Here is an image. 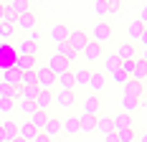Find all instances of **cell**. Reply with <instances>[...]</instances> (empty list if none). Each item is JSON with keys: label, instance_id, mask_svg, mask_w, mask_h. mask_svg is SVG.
<instances>
[{"label": "cell", "instance_id": "6da1fadb", "mask_svg": "<svg viewBox=\"0 0 147 142\" xmlns=\"http://www.w3.org/2000/svg\"><path fill=\"white\" fill-rule=\"evenodd\" d=\"M18 64V48L10 43H0V71H8Z\"/></svg>", "mask_w": 147, "mask_h": 142}, {"label": "cell", "instance_id": "7a4b0ae2", "mask_svg": "<svg viewBox=\"0 0 147 142\" xmlns=\"http://www.w3.org/2000/svg\"><path fill=\"white\" fill-rule=\"evenodd\" d=\"M56 84V76L51 74L48 66H36V86L41 91H51V86Z\"/></svg>", "mask_w": 147, "mask_h": 142}, {"label": "cell", "instance_id": "3957f363", "mask_svg": "<svg viewBox=\"0 0 147 142\" xmlns=\"http://www.w3.org/2000/svg\"><path fill=\"white\" fill-rule=\"evenodd\" d=\"M89 41H91V36H89L86 30L81 28H71V36H69V46H71L76 53H81L84 48L89 46Z\"/></svg>", "mask_w": 147, "mask_h": 142}, {"label": "cell", "instance_id": "277c9868", "mask_svg": "<svg viewBox=\"0 0 147 142\" xmlns=\"http://www.w3.org/2000/svg\"><path fill=\"white\" fill-rule=\"evenodd\" d=\"M109 38H112V26H109V23H104V20L94 23V28H91V41L99 43V46H104Z\"/></svg>", "mask_w": 147, "mask_h": 142}, {"label": "cell", "instance_id": "5b68a950", "mask_svg": "<svg viewBox=\"0 0 147 142\" xmlns=\"http://www.w3.org/2000/svg\"><path fill=\"white\" fill-rule=\"evenodd\" d=\"M48 69H51V74L59 79L61 74H66V71H71V64L66 61L63 56H59V53H51V58H48V64H46Z\"/></svg>", "mask_w": 147, "mask_h": 142}, {"label": "cell", "instance_id": "8992f818", "mask_svg": "<svg viewBox=\"0 0 147 142\" xmlns=\"http://www.w3.org/2000/svg\"><path fill=\"white\" fill-rule=\"evenodd\" d=\"M69 36H71V28H69L66 23H53V26H51V41H53V46L69 43Z\"/></svg>", "mask_w": 147, "mask_h": 142}, {"label": "cell", "instance_id": "52a82bcc", "mask_svg": "<svg viewBox=\"0 0 147 142\" xmlns=\"http://www.w3.org/2000/svg\"><path fill=\"white\" fill-rule=\"evenodd\" d=\"M99 109H102V99L96 94H89L86 99L81 101V114H91V117H99Z\"/></svg>", "mask_w": 147, "mask_h": 142}, {"label": "cell", "instance_id": "ba28073f", "mask_svg": "<svg viewBox=\"0 0 147 142\" xmlns=\"http://www.w3.org/2000/svg\"><path fill=\"white\" fill-rule=\"evenodd\" d=\"M96 122H99V117L79 114V132H81V135H91V132H96Z\"/></svg>", "mask_w": 147, "mask_h": 142}, {"label": "cell", "instance_id": "9c48e42d", "mask_svg": "<svg viewBox=\"0 0 147 142\" xmlns=\"http://www.w3.org/2000/svg\"><path fill=\"white\" fill-rule=\"evenodd\" d=\"M41 132H43L46 137H51V140H53V137L61 132V119H56V117H51V114H48V119H46V124H43Z\"/></svg>", "mask_w": 147, "mask_h": 142}, {"label": "cell", "instance_id": "30bf717a", "mask_svg": "<svg viewBox=\"0 0 147 142\" xmlns=\"http://www.w3.org/2000/svg\"><path fill=\"white\" fill-rule=\"evenodd\" d=\"M122 97H129V99H142V84H137V81H127L124 89H122Z\"/></svg>", "mask_w": 147, "mask_h": 142}, {"label": "cell", "instance_id": "8fae6325", "mask_svg": "<svg viewBox=\"0 0 147 142\" xmlns=\"http://www.w3.org/2000/svg\"><path fill=\"white\" fill-rule=\"evenodd\" d=\"M36 23H38L36 13H26V15H18V23H15V28H23V30H36Z\"/></svg>", "mask_w": 147, "mask_h": 142}, {"label": "cell", "instance_id": "7c38bea8", "mask_svg": "<svg viewBox=\"0 0 147 142\" xmlns=\"http://www.w3.org/2000/svg\"><path fill=\"white\" fill-rule=\"evenodd\" d=\"M36 135H38V129L33 127L30 122H18V137H20V140L30 142L33 137H36Z\"/></svg>", "mask_w": 147, "mask_h": 142}, {"label": "cell", "instance_id": "4fadbf2b", "mask_svg": "<svg viewBox=\"0 0 147 142\" xmlns=\"http://www.w3.org/2000/svg\"><path fill=\"white\" fill-rule=\"evenodd\" d=\"M112 122H114V132H122V129H129L132 127V117L129 114H124V112H119L112 117Z\"/></svg>", "mask_w": 147, "mask_h": 142}, {"label": "cell", "instance_id": "5bb4252c", "mask_svg": "<svg viewBox=\"0 0 147 142\" xmlns=\"http://www.w3.org/2000/svg\"><path fill=\"white\" fill-rule=\"evenodd\" d=\"M61 129L66 135H79V114H69L63 122H61Z\"/></svg>", "mask_w": 147, "mask_h": 142}, {"label": "cell", "instance_id": "9a60e30c", "mask_svg": "<svg viewBox=\"0 0 147 142\" xmlns=\"http://www.w3.org/2000/svg\"><path fill=\"white\" fill-rule=\"evenodd\" d=\"M53 53H59V56H63L66 61H69V64H71V61H76V56H79V53L74 51V48L69 46V43H59V46H53Z\"/></svg>", "mask_w": 147, "mask_h": 142}, {"label": "cell", "instance_id": "2e32d148", "mask_svg": "<svg viewBox=\"0 0 147 142\" xmlns=\"http://www.w3.org/2000/svg\"><path fill=\"white\" fill-rule=\"evenodd\" d=\"M117 58L119 61H132L134 58V43H119L117 46Z\"/></svg>", "mask_w": 147, "mask_h": 142}, {"label": "cell", "instance_id": "e0dca14e", "mask_svg": "<svg viewBox=\"0 0 147 142\" xmlns=\"http://www.w3.org/2000/svg\"><path fill=\"white\" fill-rule=\"evenodd\" d=\"M15 69L20 71V74H26V71H36V56H18Z\"/></svg>", "mask_w": 147, "mask_h": 142}, {"label": "cell", "instance_id": "ac0fdd59", "mask_svg": "<svg viewBox=\"0 0 147 142\" xmlns=\"http://www.w3.org/2000/svg\"><path fill=\"white\" fill-rule=\"evenodd\" d=\"M56 104H59V107H63V109H71L74 104H76L74 91H59V94H56Z\"/></svg>", "mask_w": 147, "mask_h": 142}, {"label": "cell", "instance_id": "d6986e66", "mask_svg": "<svg viewBox=\"0 0 147 142\" xmlns=\"http://www.w3.org/2000/svg\"><path fill=\"white\" fill-rule=\"evenodd\" d=\"M142 33H145V23H142V20H132V23L127 26V36H129L132 41H140Z\"/></svg>", "mask_w": 147, "mask_h": 142}, {"label": "cell", "instance_id": "ffe728a7", "mask_svg": "<svg viewBox=\"0 0 147 142\" xmlns=\"http://www.w3.org/2000/svg\"><path fill=\"white\" fill-rule=\"evenodd\" d=\"M56 84L61 86V91H71L76 81H74V71H66V74H61L59 79H56Z\"/></svg>", "mask_w": 147, "mask_h": 142}, {"label": "cell", "instance_id": "44dd1931", "mask_svg": "<svg viewBox=\"0 0 147 142\" xmlns=\"http://www.w3.org/2000/svg\"><path fill=\"white\" fill-rule=\"evenodd\" d=\"M104 84H107V81H104V76H102V74L91 71V79H89V89H91V94H96V97H99V91L104 89Z\"/></svg>", "mask_w": 147, "mask_h": 142}, {"label": "cell", "instance_id": "7402d4cb", "mask_svg": "<svg viewBox=\"0 0 147 142\" xmlns=\"http://www.w3.org/2000/svg\"><path fill=\"white\" fill-rule=\"evenodd\" d=\"M145 76H147V64L142 61V58H137V61H134V74L129 76V79L137 81V84H142V79H145Z\"/></svg>", "mask_w": 147, "mask_h": 142}, {"label": "cell", "instance_id": "603a6c76", "mask_svg": "<svg viewBox=\"0 0 147 142\" xmlns=\"http://www.w3.org/2000/svg\"><path fill=\"white\" fill-rule=\"evenodd\" d=\"M81 53H84L86 61H96V58L102 56V46H99V43H94V41H89V46L81 51Z\"/></svg>", "mask_w": 147, "mask_h": 142}, {"label": "cell", "instance_id": "cb8c5ba5", "mask_svg": "<svg viewBox=\"0 0 147 142\" xmlns=\"http://www.w3.org/2000/svg\"><path fill=\"white\" fill-rule=\"evenodd\" d=\"M3 81L8 86H20V71L15 69V66L8 69V71H3Z\"/></svg>", "mask_w": 147, "mask_h": 142}, {"label": "cell", "instance_id": "d4e9b609", "mask_svg": "<svg viewBox=\"0 0 147 142\" xmlns=\"http://www.w3.org/2000/svg\"><path fill=\"white\" fill-rule=\"evenodd\" d=\"M51 101H53V94H51V91H38V99H36L38 112H46V109L51 107Z\"/></svg>", "mask_w": 147, "mask_h": 142}, {"label": "cell", "instance_id": "484cf974", "mask_svg": "<svg viewBox=\"0 0 147 142\" xmlns=\"http://www.w3.org/2000/svg\"><path fill=\"white\" fill-rule=\"evenodd\" d=\"M36 51H38V46L26 38V41H20V48H18V56H36Z\"/></svg>", "mask_w": 147, "mask_h": 142}, {"label": "cell", "instance_id": "4316f807", "mask_svg": "<svg viewBox=\"0 0 147 142\" xmlns=\"http://www.w3.org/2000/svg\"><path fill=\"white\" fill-rule=\"evenodd\" d=\"M38 86H20V101H36L38 99Z\"/></svg>", "mask_w": 147, "mask_h": 142}, {"label": "cell", "instance_id": "83f0119b", "mask_svg": "<svg viewBox=\"0 0 147 142\" xmlns=\"http://www.w3.org/2000/svg\"><path fill=\"white\" fill-rule=\"evenodd\" d=\"M96 132H102V135L114 132V122H112V117H99V122H96Z\"/></svg>", "mask_w": 147, "mask_h": 142}, {"label": "cell", "instance_id": "f1b7e54d", "mask_svg": "<svg viewBox=\"0 0 147 142\" xmlns=\"http://www.w3.org/2000/svg\"><path fill=\"white\" fill-rule=\"evenodd\" d=\"M3 132H5V140L10 142L18 137V122H13V119H8V122H3Z\"/></svg>", "mask_w": 147, "mask_h": 142}, {"label": "cell", "instance_id": "f546056e", "mask_svg": "<svg viewBox=\"0 0 147 142\" xmlns=\"http://www.w3.org/2000/svg\"><path fill=\"white\" fill-rule=\"evenodd\" d=\"M122 69V61L117 58V53H112V56L104 58V71H109V74H114V71Z\"/></svg>", "mask_w": 147, "mask_h": 142}, {"label": "cell", "instance_id": "4dcf8cb0", "mask_svg": "<svg viewBox=\"0 0 147 142\" xmlns=\"http://www.w3.org/2000/svg\"><path fill=\"white\" fill-rule=\"evenodd\" d=\"M5 5H10L18 15H26V13H30V3L28 0H13V3H5Z\"/></svg>", "mask_w": 147, "mask_h": 142}, {"label": "cell", "instance_id": "1f68e13d", "mask_svg": "<svg viewBox=\"0 0 147 142\" xmlns=\"http://www.w3.org/2000/svg\"><path fill=\"white\" fill-rule=\"evenodd\" d=\"M46 119H48V112H36V114H33V117H28V122H30V124H33V127H36V129H38V132L43 129Z\"/></svg>", "mask_w": 147, "mask_h": 142}, {"label": "cell", "instance_id": "d6a6232c", "mask_svg": "<svg viewBox=\"0 0 147 142\" xmlns=\"http://www.w3.org/2000/svg\"><path fill=\"white\" fill-rule=\"evenodd\" d=\"M89 79H91V71H89V69H79V71H74V81H76V84L89 86Z\"/></svg>", "mask_w": 147, "mask_h": 142}, {"label": "cell", "instance_id": "836d02e7", "mask_svg": "<svg viewBox=\"0 0 147 142\" xmlns=\"http://www.w3.org/2000/svg\"><path fill=\"white\" fill-rule=\"evenodd\" d=\"M137 107H140V99H129V97H122V112H124V114H132Z\"/></svg>", "mask_w": 147, "mask_h": 142}, {"label": "cell", "instance_id": "e575fe53", "mask_svg": "<svg viewBox=\"0 0 147 142\" xmlns=\"http://www.w3.org/2000/svg\"><path fill=\"white\" fill-rule=\"evenodd\" d=\"M15 36V26H8V23H0V41H8Z\"/></svg>", "mask_w": 147, "mask_h": 142}, {"label": "cell", "instance_id": "d590c367", "mask_svg": "<svg viewBox=\"0 0 147 142\" xmlns=\"http://www.w3.org/2000/svg\"><path fill=\"white\" fill-rule=\"evenodd\" d=\"M18 107H20V112H23V114H28V117H33V114L38 112V107H36V101H20Z\"/></svg>", "mask_w": 147, "mask_h": 142}, {"label": "cell", "instance_id": "8d00e7d4", "mask_svg": "<svg viewBox=\"0 0 147 142\" xmlns=\"http://www.w3.org/2000/svg\"><path fill=\"white\" fill-rule=\"evenodd\" d=\"M20 86H36V71L20 74Z\"/></svg>", "mask_w": 147, "mask_h": 142}, {"label": "cell", "instance_id": "74e56055", "mask_svg": "<svg viewBox=\"0 0 147 142\" xmlns=\"http://www.w3.org/2000/svg\"><path fill=\"white\" fill-rule=\"evenodd\" d=\"M117 135H119V142H134V140H137V132H134L132 127L122 129V132H117Z\"/></svg>", "mask_w": 147, "mask_h": 142}, {"label": "cell", "instance_id": "f35d334b", "mask_svg": "<svg viewBox=\"0 0 147 142\" xmlns=\"http://www.w3.org/2000/svg\"><path fill=\"white\" fill-rule=\"evenodd\" d=\"M94 13L99 15V18L109 15V8H107V0H96V3H94Z\"/></svg>", "mask_w": 147, "mask_h": 142}, {"label": "cell", "instance_id": "ab89813d", "mask_svg": "<svg viewBox=\"0 0 147 142\" xmlns=\"http://www.w3.org/2000/svg\"><path fill=\"white\" fill-rule=\"evenodd\" d=\"M5 23H8V26H15V23H18V13H15L10 5H5Z\"/></svg>", "mask_w": 147, "mask_h": 142}, {"label": "cell", "instance_id": "60d3db41", "mask_svg": "<svg viewBox=\"0 0 147 142\" xmlns=\"http://www.w3.org/2000/svg\"><path fill=\"white\" fill-rule=\"evenodd\" d=\"M15 109V101L13 99H0V112L3 114H10Z\"/></svg>", "mask_w": 147, "mask_h": 142}, {"label": "cell", "instance_id": "b9f144b4", "mask_svg": "<svg viewBox=\"0 0 147 142\" xmlns=\"http://www.w3.org/2000/svg\"><path fill=\"white\" fill-rule=\"evenodd\" d=\"M112 79H114V84H119L122 89H124V84L129 81V76H127V74H122V71H114V74H112Z\"/></svg>", "mask_w": 147, "mask_h": 142}, {"label": "cell", "instance_id": "7bdbcfd3", "mask_svg": "<svg viewBox=\"0 0 147 142\" xmlns=\"http://www.w3.org/2000/svg\"><path fill=\"white\" fill-rule=\"evenodd\" d=\"M134 61H137V58H132V61H122V74H127V76H132L134 74Z\"/></svg>", "mask_w": 147, "mask_h": 142}, {"label": "cell", "instance_id": "ee69618b", "mask_svg": "<svg viewBox=\"0 0 147 142\" xmlns=\"http://www.w3.org/2000/svg\"><path fill=\"white\" fill-rule=\"evenodd\" d=\"M107 8H109V15H114L119 10V0H107Z\"/></svg>", "mask_w": 147, "mask_h": 142}, {"label": "cell", "instance_id": "f6af8a7d", "mask_svg": "<svg viewBox=\"0 0 147 142\" xmlns=\"http://www.w3.org/2000/svg\"><path fill=\"white\" fill-rule=\"evenodd\" d=\"M30 41L36 43V46L41 43V30H38V28H36V30H30Z\"/></svg>", "mask_w": 147, "mask_h": 142}, {"label": "cell", "instance_id": "bcb514c9", "mask_svg": "<svg viewBox=\"0 0 147 142\" xmlns=\"http://www.w3.org/2000/svg\"><path fill=\"white\" fill-rule=\"evenodd\" d=\"M104 142H119V135L117 132H109V135H104Z\"/></svg>", "mask_w": 147, "mask_h": 142}, {"label": "cell", "instance_id": "7dc6e473", "mask_svg": "<svg viewBox=\"0 0 147 142\" xmlns=\"http://www.w3.org/2000/svg\"><path fill=\"white\" fill-rule=\"evenodd\" d=\"M137 20L147 23V3H142V10H140V18H137Z\"/></svg>", "mask_w": 147, "mask_h": 142}, {"label": "cell", "instance_id": "c3c4849f", "mask_svg": "<svg viewBox=\"0 0 147 142\" xmlns=\"http://www.w3.org/2000/svg\"><path fill=\"white\" fill-rule=\"evenodd\" d=\"M30 142H51V137H46L43 132H38V135H36V137H33Z\"/></svg>", "mask_w": 147, "mask_h": 142}, {"label": "cell", "instance_id": "681fc988", "mask_svg": "<svg viewBox=\"0 0 147 142\" xmlns=\"http://www.w3.org/2000/svg\"><path fill=\"white\" fill-rule=\"evenodd\" d=\"M0 23H5V3H0Z\"/></svg>", "mask_w": 147, "mask_h": 142}, {"label": "cell", "instance_id": "f907efd6", "mask_svg": "<svg viewBox=\"0 0 147 142\" xmlns=\"http://www.w3.org/2000/svg\"><path fill=\"white\" fill-rule=\"evenodd\" d=\"M140 41H142V46H145V48H147V30H145V33H142V38H140Z\"/></svg>", "mask_w": 147, "mask_h": 142}, {"label": "cell", "instance_id": "816d5d0a", "mask_svg": "<svg viewBox=\"0 0 147 142\" xmlns=\"http://www.w3.org/2000/svg\"><path fill=\"white\" fill-rule=\"evenodd\" d=\"M0 142H8L5 140V132H3V124H0Z\"/></svg>", "mask_w": 147, "mask_h": 142}, {"label": "cell", "instance_id": "f5cc1de1", "mask_svg": "<svg viewBox=\"0 0 147 142\" xmlns=\"http://www.w3.org/2000/svg\"><path fill=\"white\" fill-rule=\"evenodd\" d=\"M140 142H147V132H142V135H140Z\"/></svg>", "mask_w": 147, "mask_h": 142}, {"label": "cell", "instance_id": "db71d44e", "mask_svg": "<svg viewBox=\"0 0 147 142\" xmlns=\"http://www.w3.org/2000/svg\"><path fill=\"white\" fill-rule=\"evenodd\" d=\"M142 61H145V64H147V48H145V51H142Z\"/></svg>", "mask_w": 147, "mask_h": 142}, {"label": "cell", "instance_id": "11a10c76", "mask_svg": "<svg viewBox=\"0 0 147 142\" xmlns=\"http://www.w3.org/2000/svg\"><path fill=\"white\" fill-rule=\"evenodd\" d=\"M10 142H26V140H20V137H15V140H10Z\"/></svg>", "mask_w": 147, "mask_h": 142}, {"label": "cell", "instance_id": "9f6ffc18", "mask_svg": "<svg viewBox=\"0 0 147 142\" xmlns=\"http://www.w3.org/2000/svg\"><path fill=\"white\" fill-rule=\"evenodd\" d=\"M142 104H145V107H147V94H145V99H142Z\"/></svg>", "mask_w": 147, "mask_h": 142}, {"label": "cell", "instance_id": "6f0895ef", "mask_svg": "<svg viewBox=\"0 0 147 142\" xmlns=\"http://www.w3.org/2000/svg\"><path fill=\"white\" fill-rule=\"evenodd\" d=\"M145 30H147V23H145Z\"/></svg>", "mask_w": 147, "mask_h": 142}]
</instances>
